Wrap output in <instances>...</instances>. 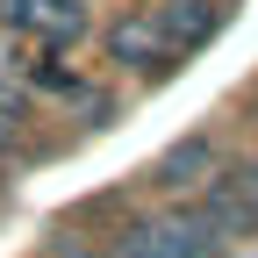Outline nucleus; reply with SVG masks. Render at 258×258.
I'll use <instances>...</instances> for the list:
<instances>
[{
  "instance_id": "1",
  "label": "nucleus",
  "mask_w": 258,
  "mask_h": 258,
  "mask_svg": "<svg viewBox=\"0 0 258 258\" xmlns=\"http://www.w3.org/2000/svg\"><path fill=\"white\" fill-rule=\"evenodd\" d=\"M222 237L201 222V208L186 215H158V222H137V230H122V258H215Z\"/></svg>"
},
{
  "instance_id": "2",
  "label": "nucleus",
  "mask_w": 258,
  "mask_h": 258,
  "mask_svg": "<svg viewBox=\"0 0 258 258\" xmlns=\"http://www.w3.org/2000/svg\"><path fill=\"white\" fill-rule=\"evenodd\" d=\"M0 22L8 29H22L29 43H36V57H57V50H72L79 36H86V8L79 0H15V8H0Z\"/></svg>"
},
{
  "instance_id": "3",
  "label": "nucleus",
  "mask_w": 258,
  "mask_h": 258,
  "mask_svg": "<svg viewBox=\"0 0 258 258\" xmlns=\"http://www.w3.org/2000/svg\"><path fill=\"white\" fill-rule=\"evenodd\" d=\"M108 57H115V64H129V72H165V64H172V43L158 36L151 8H137V15L108 22Z\"/></svg>"
},
{
  "instance_id": "4",
  "label": "nucleus",
  "mask_w": 258,
  "mask_h": 258,
  "mask_svg": "<svg viewBox=\"0 0 258 258\" xmlns=\"http://www.w3.org/2000/svg\"><path fill=\"white\" fill-rule=\"evenodd\" d=\"M151 22H158V36L172 43V57H186V50H201L215 36V0H158Z\"/></svg>"
},
{
  "instance_id": "5",
  "label": "nucleus",
  "mask_w": 258,
  "mask_h": 258,
  "mask_svg": "<svg viewBox=\"0 0 258 258\" xmlns=\"http://www.w3.org/2000/svg\"><path fill=\"white\" fill-rule=\"evenodd\" d=\"M201 179H215V137H179L151 165V186H165V194H186V186H201Z\"/></svg>"
},
{
  "instance_id": "6",
  "label": "nucleus",
  "mask_w": 258,
  "mask_h": 258,
  "mask_svg": "<svg viewBox=\"0 0 258 258\" xmlns=\"http://www.w3.org/2000/svg\"><path fill=\"white\" fill-rule=\"evenodd\" d=\"M29 86L50 93V101H72V108H101V115H108V101H93V86H86L79 72H64L57 57H36V64H29Z\"/></svg>"
},
{
  "instance_id": "7",
  "label": "nucleus",
  "mask_w": 258,
  "mask_h": 258,
  "mask_svg": "<svg viewBox=\"0 0 258 258\" xmlns=\"http://www.w3.org/2000/svg\"><path fill=\"white\" fill-rule=\"evenodd\" d=\"M15 129H22V86H15L8 72H0V144L15 137Z\"/></svg>"
},
{
  "instance_id": "8",
  "label": "nucleus",
  "mask_w": 258,
  "mask_h": 258,
  "mask_svg": "<svg viewBox=\"0 0 258 258\" xmlns=\"http://www.w3.org/2000/svg\"><path fill=\"white\" fill-rule=\"evenodd\" d=\"M230 186H237V201H244V215H251V230H258V165L230 172Z\"/></svg>"
},
{
  "instance_id": "9",
  "label": "nucleus",
  "mask_w": 258,
  "mask_h": 258,
  "mask_svg": "<svg viewBox=\"0 0 258 258\" xmlns=\"http://www.w3.org/2000/svg\"><path fill=\"white\" fill-rule=\"evenodd\" d=\"M72 258H79V251H72Z\"/></svg>"
}]
</instances>
